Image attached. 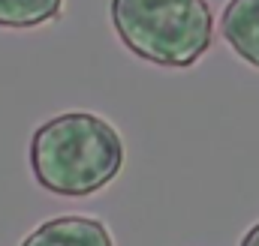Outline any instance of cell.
Here are the masks:
<instances>
[{"label":"cell","mask_w":259,"mask_h":246,"mask_svg":"<svg viewBox=\"0 0 259 246\" xmlns=\"http://www.w3.org/2000/svg\"><path fill=\"white\" fill-rule=\"evenodd\" d=\"M21 246H115L109 228L91 216H55L30 231Z\"/></svg>","instance_id":"obj_3"},{"label":"cell","mask_w":259,"mask_h":246,"mask_svg":"<svg viewBox=\"0 0 259 246\" xmlns=\"http://www.w3.org/2000/svg\"><path fill=\"white\" fill-rule=\"evenodd\" d=\"M109 15L136 57L169 69L193 66L214 39L208 0H112Z\"/></svg>","instance_id":"obj_2"},{"label":"cell","mask_w":259,"mask_h":246,"mask_svg":"<svg viewBox=\"0 0 259 246\" xmlns=\"http://www.w3.org/2000/svg\"><path fill=\"white\" fill-rule=\"evenodd\" d=\"M64 12V0H0V27L27 30L55 21Z\"/></svg>","instance_id":"obj_5"},{"label":"cell","mask_w":259,"mask_h":246,"mask_svg":"<svg viewBox=\"0 0 259 246\" xmlns=\"http://www.w3.org/2000/svg\"><path fill=\"white\" fill-rule=\"evenodd\" d=\"M241 246H259V222L241 237Z\"/></svg>","instance_id":"obj_6"},{"label":"cell","mask_w":259,"mask_h":246,"mask_svg":"<svg viewBox=\"0 0 259 246\" xmlns=\"http://www.w3.org/2000/svg\"><path fill=\"white\" fill-rule=\"evenodd\" d=\"M124 168V141L109 120L69 111L42 123L30 138V171L52 195L84 198Z\"/></svg>","instance_id":"obj_1"},{"label":"cell","mask_w":259,"mask_h":246,"mask_svg":"<svg viewBox=\"0 0 259 246\" xmlns=\"http://www.w3.org/2000/svg\"><path fill=\"white\" fill-rule=\"evenodd\" d=\"M220 30L232 51L259 69V0H229Z\"/></svg>","instance_id":"obj_4"}]
</instances>
